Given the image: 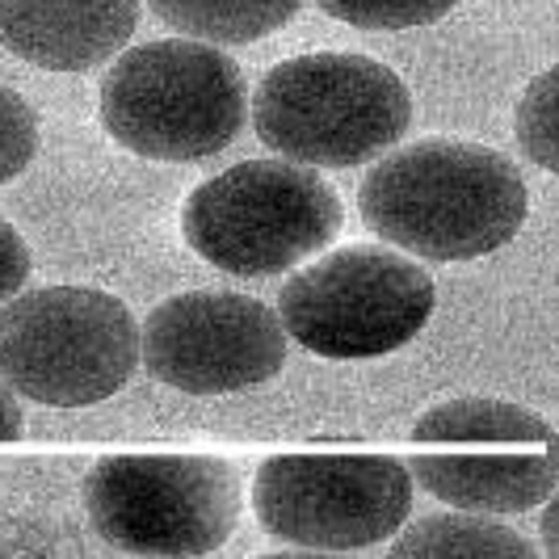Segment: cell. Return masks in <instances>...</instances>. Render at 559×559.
<instances>
[{
	"label": "cell",
	"mask_w": 559,
	"mask_h": 559,
	"mask_svg": "<svg viewBox=\"0 0 559 559\" xmlns=\"http://www.w3.org/2000/svg\"><path fill=\"white\" fill-rule=\"evenodd\" d=\"M358 211L379 240L420 261H476L526 227L531 190L497 147L420 140L366 173Z\"/></svg>",
	"instance_id": "cell-1"
},
{
	"label": "cell",
	"mask_w": 559,
	"mask_h": 559,
	"mask_svg": "<svg viewBox=\"0 0 559 559\" xmlns=\"http://www.w3.org/2000/svg\"><path fill=\"white\" fill-rule=\"evenodd\" d=\"M252 504L290 547L362 551L408 522L413 472L388 454H278L261 463Z\"/></svg>",
	"instance_id": "cell-9"
},
{
	"label": "cell",
	"mask_w": 559,
	"mask_h": 559,
	"mask_svg": "<svg viewBox=\"0 0 559 559\" xmlns=\"http://www.w3.org/2000/svg\"><path fill=\"white\" fill-rule=\"evenodd\" d=\"M38 152V118L22 93L0 84V186L22 177Z\"/></svg>",
	"instance_id": "cell-16"
},
{
	"label": "cell",
	"mask_w": 559,
	"mask_h": 559,
	"mask_svg": "<svg viewBox=\"0 0 559 559\" xmlns=\"http://www.w3.org/2000/svg\"><path fill=\"white\" fill-rule=\"evenodd\" d=\"M341 231L336 190L299 160H245L206 177L181 206L186 245L236 278L282 274Z\"/></svg>",
	"instance_id": "cell-5"
},
{
	"label": "cell",
	"mask_w": 559,
	"mask_h": 559,
	"mask_svg": "<svg viewBox=\"0 0 559 559\" xmlns=\"http://www.w3.org/2000/svg\"><path fill=\"white\" fill-rule=\"evenodd\" d=\"M329 17L358 29H417L442 22L459 0H316Z\"/></svg>",
	"instance_id": "cell-15"
},
{
	"label": "cell",
	"mask_w": 559,
	"mask_h": 559,
	"mask_svg": "<svg viewBox=\"0 0 559 559\" xmlns=\"http://www.w3.org/2000/svg\"><path fill=\"white\" fill-rule=\"evenodd\" d=\"M88 526L127 556H211L240 518V476L219 454H110L84 476Z\"/></svg>",
	"instance_id": "cell-7"
},
{
	"label": "cell",
	"mask_w": 559,
	"mask_h": 559,
	"mask_svg": "<svg viewBox=\"0 0 559 559\" xmlns=\"http://www.w3.org/2000/svg\"><path fill=\"white\" fill-rule=\"evenodd\" d=\"M286 324L274 308L236 290H190L147 311L143 370L177 392L231 395L261 388L286 366Z\"/></svg>",
	"instance_id": "cell-10"
},
{
	"label": "cell",
	"mask_w": 559,
	"mask_h": 559,
	"mask_svg": "<svg viewBox=\"0 0 559 559\" xmlns=\"http://www.w3.org/2000/svg\"><path fill=\"white\" fill-rule=\"evenodd\" d=\"M438 286L404 249L345 245L324 252L278 290V316L304 349L354 362L383 358L429 324Z\"/></svg>",
	"instance_id": "cell-8"
},
{
	"label": "cell",
	"mask_w": 559,
	"mask_h": 559,
	"mask_svg": "<svg viewBox=\"0 0 559 559\" xmlns=\"http://www.w3.org/2000/svg\"><path fill=\"white\" fill-rule=\"evenodd\" d=\"M249 118V84L215 43H140L102 76V127L143 160L190 165L236 143Z\"/></svg>",
	"instance_id": "cell-2"
},
{
	"label": "cell",
	"mask_w": 559,
	"mask_h": 559,
	"mask_svg": "<svg viewBox=\"0 0 559 559\" xmlns=\"http://www.w3.org/2000/svg\"><path fill=\"white\" fill-rule=\"evenodd\" d=\"M26 278H29L26 240H22L17 227H9L4 219H0V308H4L13 295H22Z\"/></svg>",
	"instance_id": "cell-17"
},
{
	"label": "cell",
	"mask_w": 559,
	"mask_h": 559,
	"mask_svg": "<svg viewBox=\"0 0 559 559\" xmlns=\"http://www.w3.org/2000/svg\"><path fill=\"white\" fill-rule=\"evenodd\" d=\"M152 13L168 29L215 43V47H245L270 38L304 9V0H147Z\"/></svg>",
	"instance_id": "cell-12"
},
{
	"label": "cell",
	"mask_w": 559,
	"mask_h": 559,
	"mask_svg": "<svg viewBox=\"0 0 559 559\" xmlns=\"http://www.w3.org/2000/svg\"><path fill=\"white\" fill-rule=\"evenodd\" d=\"M408 472L454 509L526 513L559 492V433L526 404L459 395L417 417Z\"/></svg>",
	"instance_id": "cell-4"
},
{
	"label": "cell",
	"mask_w": 559,
	"mask_h": 559,
	"mask_svg": "<svg viewBox=\"0 0 559 559\" xmlns=\"http://www.w3.org/2000/svg\"><path fill=\"white\" fill-rule=\"evenodd\" d=\"M538 534H543V551L547 556H559V492L543 504V522H538Z\"/></svg>",
	"instance_id": "cell-19"
},
{
	"label": "cell",
	"mask_w": 559,
	"mask_h": 559,
	"mask_svg": "<svg viewBox=\"0 0 559 559\" xmlns=\"http://www.w3.org/2000/svg\"><path fill=\"white\" fill-rule=\"evenodd\" d=\"M140 0H0V47L47 72H88L122 56Z\"/></svg>",
	"instance_id": "cell-11"
},
{
	"label": "cell",
	"mask_w": 559,
	"mask_h": 559,
	"mask_svg": "<svg viewBox=\"0 0 559 559\" xmlns=\"http://www.w3.org/2000/svg\"><path fill=\"white\" fill-rule=\"evenodd\" d=\"M413 97L388 63L349 51H316L270 68L257 84L252 131L286 160L354 168L408 135Z\"/></svg>",
	"instance_id": "cell-3"
},
{
	"label": "cell",
	"mask_w": 559,
	"mask_h": 559,
	"mask_svg": "<svg viewBox=\"0 0 559 559\" xmlns=\"http://www.w3.org/2000/svg\"><path fill=\"white\" fill-rule=\"evenodd\" d=\"M513 135H518V147L526 152V160L547 173H559V63L538 72L518 97Z\"/></svg>",
	"instance_id": "cell-14"
},
{
	"label": "cell",
	"mask_w": 559,
	"mask_h": 559,
	"mask_svg": "<svg viewBox=\"0 0 559 559\" xmlns=\"http://www.w3.org/2000/svg\"><path fill=\"white\" fill-rule=\"evenodd\" d=\"M22 420H26L22 417V400H17V392L0 379V447L22 433Z\"/></svg>",
	"instance_id": "cell-18"
},
{
	"label": "cell",
	"mask_w": 559,
	"mask_h": 559,
	"mask_svg": "<svg viewBox=\"0 0 559 559\" xmlns=\"http://www.w3.org/2000/svg\"><path fill=\"white\" fill-rule=\"evenodd\" d=\"M140 324L93 286H38L0 308V379L51 408L118 395L140 366Z\"/></svg>",
	"instance_id": "cell-6"
},
{
	"label": "cell",
	"mask_w": 559,
	"mask_h": 559,
	"mask_svg": "<svg viewBox=\"0 0 559 559\" xmlns=\"http://www.w3.org/2000/svg\"><path fill=\"white\" fill-rule=\"evenodd\" d=\"M392 556H425V559H531L534 543L522 538L513 526L497 522L492 513H429L413 522L408 531L392 543Z\"/></svg>",
	"instance_id": "cell-13"
}]
</instances>
